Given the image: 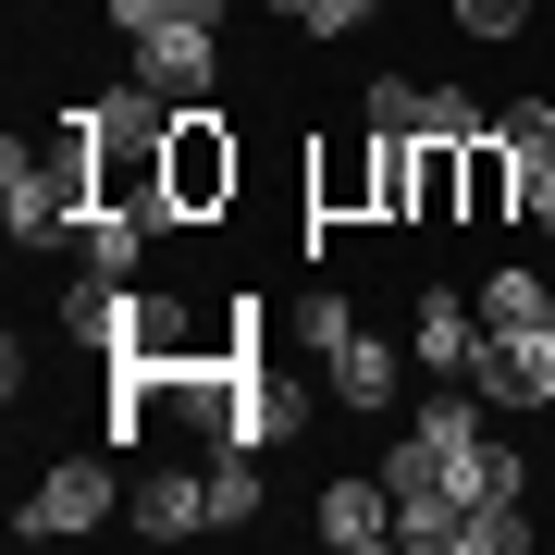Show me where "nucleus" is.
Here are the masks:
<instances>
[{"label":"nucleus","instance_id":"7ed1b4c3","mask_svg":"<svg viewBox=\"0 0 555 555\" xmlns=\"http://www.w3.org/2000/svg\"><path fill=\"white\" fill-rule=\"evenodd\" d=\"M469 396L494 408V420H543V408H555V321H518V334H494V321H481Z\"/></svg>","mask_w":555,"mask_h":555},{"label":"nucleus","instance_id":"6e6552de","mask_svg":"<svg viewBox=\"0 0 555 555\" xmlns=\"http://www.w3.org/2000/svg\"><path fill=\"white\" fill-rule=\"evenodd\" d=\"M124 518H137V543H198V531H222V518H210V469H149Z\"/></svg>","mask_w":555,"mask_h":555},{"label":"nucleus","instance_id":"423d86ee","mask_svg":"<svg viewBox=\"0 0 555 555\" xmlns=\"http://www.w3.org/2000/svg\"><path fill=\"white\" fill-rule=\"evenodd\" d=\"M124 75H149L160 100H210L222 87V25H149V38H124Z\"/></svg>","mask_w":555,"mask_h":555},{"label":"nucleus","instance_id":"9d476101","mask_svg":"<svg viewBox=\"0 0 555 555\" xmlns=\"http://www.w3.org/2000/svg\"><path fill=\"white\" fill-rule=\"evenodd\" d=\"M469 358H481V297L420 284V371H456V383H469Z\"/></svg>","mask_w":555,"mask_h":555},{"label":"nucleus","instance_id":"dca6fc26","mask_svg":"<svg viewBox=\"0 0 555 555\" xmlns=\"http://www.w3.org/2000/svg\"><path fill=\"white\" fill-rule=\"evenodd\" d=\"M481 321H494V334H518V321H555V284H543V272H518V259H506V272L481 284Z\"/></svg>","mask_w":555,"mask_h":555},{"label":"nucleus","instance_id":"39448f33","mask_svg":"<svg viewBox=\"0 0 555 555\" xmlns=\"http://www.w3.org/2000/svg\"><path fill=\"white\" fill-rule=\"evenodd\" d=\"M383 481H396V543H408V555H456V518H469V494L433 469V444L408 433L396 456H383Z\"/></svg>","mask_w":555,"mask_h":555},{"label":"nucleus","instance_id":"f8f14e48","mask_svg":"<svg viewBox=\"0 0 555 555\" xmlns=\"http://www.w3.org/2000/svg\"><path fill=\"white\" fill-rule=\"evenodd\" d=\"M309 210H321V222H334V210H371V222H383V137L309 160Z\"/></svg>","mask_w":555,"mask_h":555},{"label":"nucleus","instance_id":"aec40b11","mask_svg":"<svg viewBox=\"0 0 555 555\" xmlns=\"http://www.w3.org/2000/svg\"><path fill=\"white\" fill-rule=\"evenodd\" d=\"M494 137H506L518 160H543V149H555V100H506V112H494Z\"/></svg>","mask_w":555,"mask_h":555},{"label":"nucleus","instance_id":"f3484780","mask_svg":"<svg viewBox=\"0 0 555 555\" xmlns=\"http://www.w3.org/2000/svg\"><path fill=\"white\" fill-rule=\"evenodd\" d=\"M259 13L297 38H358V25H383V0H259Z\"/></svg>","mask_w":555,"mask_h":555},{"label":"nucleus","instance_id":"6ab92c4d","mask_svg":"<svg viewBox=\"0 0 555 555\" xmlns=\"http://www.w3.org/2000/svg\"><path fill=\"white\" fill-rule=\"evenodd\" d=\"M149 25H222V0H112V38H149Z\"/></svg>","mask_w":555,"mask_h":555},{"label":"nucleus","instance_id":"20e7f679","mask_svg":"<svg viewBox=\"0 0 555 555\" xmlns=\"http://www.w3.org/2000/svg\"><path fill=\"white\" fill-rule=\"evenodd\" d=\"M100 518H124V469L112 456H62V469H38V494L13 506V531L25 543H75V531H100Z\"/></svg>","mask_w":555,"mask_h":555},{"label":"nucleus","instance_id":"5701e85b","mask_svg":"<svg viewBox=\"0 0 555 555\" xmlns=\"http://www.w3.org/2000/svg\"><path fill=\"white\" fill-rule=\"evenodd\" d=\"M420 124V87L408 75H371V137H408Z\"/></svg>","mask_w":555,"mask_h":555},{"label":"nucleus","instance_id":"a211bd4d","mask_svg":"<svg viewBox=\"0 0 555 555\" xmlns=\"http://www.w3.org/2000/svg\"><path fill=\"white\" fill-rule=\"evenodd\" d=\"M481 124H494V112H481L469 87H420V124H408V137H433V149H469Z\"/></svg>","mask_w":555,"mask_h":555},{"label":"nucleus","instance_id":"2eb2a0df","mask_svg":"<svg viewBox=\"0 0 555 555\" xmlns=\"http://www.w3.org/2000/svg\"><path fill=\"white\" fill-rule=\"evenodd\" d=\"M210 518H222V531L259 518V444H210Z\"/></svg>","mask_w":555,"mask_h":555},{"label":"nucleus","instance_id":"f257e3e1","mask_svg":"<svg viewBox=\"0 0 555 555\" xmlns=\"http://www.w3.org/2000/svg\"><path fill=\"white\" fill-rule=\"evenodd\" d=\"M0 222H13V247H87V222H100V173H87V137L62 124V149H0Z\"/></svg>","mask_w":555,"mask_h":555},{"label":"nucleus","instance_id":"f03ea898","mask_svg":"<svg viewBox=\"0 0 555 555\" xmlns=\"http://www.w3.org/2000/svg\"><path fill=\"white\" fill-rule=\"evenodd\" d=\"M235 185H247V149H235V124H222V100H185L173 137H160V198H173V222L235 210Z\"/></svg>","mask_w":555,"mask_h":555},{"label":"nucleus","instance_id":"4be33fe9","mask_svg":"<svg viewBox=\"0 0 555 555\" xmlns=\"http://www.w3.org/2000/svg\"><path fill=\"white\" fill-rule=\"evenodd\" d=\"M444 13H456V38H518L531 0H444Z\"/></svg>","mask_w":555,"mask_h":555},{"label":"nucleus","instance_id":"0eeeda50","mask_svg":"<svg viewBox=\"0 0 555 555\" xmlns=\"http://www.w3.org/2000/svg\"><path fill=\"white\" fill-rule=\"evenodd\" d=\"M62 346H87V358H112L124 334H137V284H112V272H87V259H75V284H62Z\"/></svg>","mask_w":555,"mask_h":555},{"label":"nucleus","instance_id":"ddd939ff","mask_svg":"<svg viewBox=\"0 0 555 555\" xmlns=\"http://www.w3.org/2000/svg\"><path fill=\"white\" fill-rule=\"evenodd\" d=\"M456 160H469V222H518V149L494 137V124H481Z\"/></svg>","mask_w":555,"mask_h":555},{"label":"nucleus","instance_id":"4468645a","mask_svg":"<svg viewBox=\"0 0 555 555\" xmlns=\"http://www.w3.org/2000/svg\"><path fill=\"white\" fill-rule=\"evenodd\" d=\"M149 235H160V222H137V210H100V222H87V272H112V284H137V259H149Z\"/></svg>","mask_w":555,"mask_h":555},{"label":"nucleus","instance_id":"b1692460","mask_svg":"<svg viewBox=\"0 0 555 555\" xmlns=\"http://www.w3.org/2000/svg\"><path fill=\"white\" fill-rule=\"evenodd\" d=\"M543 420H555V408H543Z\"/></svg>","mask_w":555,"mask_h":555},{"label":"nucleus","instance_id":"9b49d317","mask_svg":"<svg viewBox=\"0 0 555 555\" xmlns=\"http://www.w3.org/2000/svg\"><path fill=\"white\" fill-rule=\"evenodd\" d=\"M396 371H408V358L383 346V334H346L334 358H321V383H334V408H396Z\"/></svg>","mask_w":555,"mask_h":555},{"label":"nucleus","instance_id":"412c9836","mask_svg":"<svg viewBox=\"0 0 555 555\" xmlns=\"http://www.w3.org/2000/svg\"><path fill=\"white\" fill-rule=\"evenodd\" d=\"M346 334H358V309H346V297H309V309H297V346H309V358H334Z\"/></svg>","mask_w":555,"mask_h":555},{"label":"nucleus","instance_id":"1a4fd4ad","mask_svg":"<svg viewBox=\"0 0 555 555\" xmlns=\"http://www.w3.org/2000/svg\"><path fill=\"white\" fill-rule=\"evenodd\" d=\"M321 543H334V555H383V543H396V481H321Z\"/></svg>","mask_w":555,"mask_h":555}]
</instances>
